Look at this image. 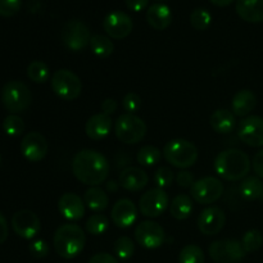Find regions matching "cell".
Listing matches in <instances>:
<instances>
[{
	"instance_id": "30bf717a",
	"label": "cell",
	"mask_w": 263,
	"mask_h": 263,
	"mask_svg": "<svg viewBox=\"0 0 263 263\" xmlns=\"http://www.w3.org/2000/svg\"><path fill=\"white\" fill-rule=\"evenodd\" d=\"M210 256L216 263H239L246 257L241 241L225 239L216 240L210 246Z\"/></svg>"
},
{
	"instance_id": "4fadbf2b",
	"label": "cell",
	"mask_w": 263,
	"mask_h": 263,
	"mask_svg": "<svg viewBox=\"0 0 263 263\" xmlns=\"http://www.w3.org/2000/svg\"><path fill=\"white\" fill-rule=\"evenodd\" d=\"M12 228L20 238L30 240L40 233L41 222L35 212L30 210H21L13 215Z\"/></svg>"
},
{
	"instance_id": "603a6c76",
	"label": "cell",
	"mask_w": 263,
	"mask_h": 263,
	"mask_svg": "<svg viewBox=\"0 0 263 263\" xmlns=\"http://www.w3.org/2000/svg\"><path fill=\"white\" fill-rule=\"evenodd\" d=\"M236 13L246 22H263V0H236Z\"/></svg>"
},
{
	"instance_id": "e0dca14e",
	"label": "cell",
	"mask_w": 263,
	"mask_h": 263,
	"mask_svg": "<svg viewBox=\"0 0 263 263\" xmlns=\"http://www.w3.org/2000/svg\"><path fill=\"white\" fill-rule=\"evenodd\" d=\"M226 222L225 212L220 207H208L198 217V229L207 236L216 235L223 229Z\"/></svg>"
},
{
	"instance_id": "52a82bcc",
	"label": "cell",
	"mask_w": 263,
	"mask_h": 263,
	"mask_svg": "<svg viewBox=\"0 0 263 263\" xmlns=\"http://www.w3.org/2000/svg\"><path fill=\"white\" fill-rule=\"evenodd\" d=\"M51 90L63 100H74L82 91V82L76 73L69 69H59L51 76Z\"/></svg>"
},
{
	"instance_id": "d6a6232c",
	"label": "cell",
	"mask_w": 263,
	"mask_h": 263,
	"mask_svg": "<svg viewBox=\"0 0 263 263\" xmlns=\"http://www.w3.org/2000/svg\"><path fill=\"white\" fill-rule=\"evenodd\" d=\"M113 251L115 254L122 261H127L134 256L135 247H134L133 240L128 236H121L113 244Z\"/></svg>"
},
{
	"instance_id": "d6986e66",
	"label": "cell",
	"mask_w": 263,
	"mask_h": 263,
	"mask_svg": "<svg viewBox=\"0 0 263 263\" xmlns=\"http://www.w3.org/2000/svg\"><path fill=\"white\" fill-rule=\"evenodd\" d=\"M58 210L64 218L69 221H79L85 215V203L74 193H66L59 198Z\"/></svg>"
},
{
	"instance_id": "681fc988",
	"label": "cell",
	"mask_w": 263,
	"mask_h": 263,
	"mask_svg": "<svg viewBox=\"0 0 263 263\" xmlns=\"http://www.w3.org/2000/svg\"><path fill=\"white\" fill-rule=\"evenodd\" d=\"M0 162H2V158H0Z\"/></svg>"
},
{
	"instance_id": "c3c4849f",
	"label": "cell",
	"mask_w": 263,
	"mask_h": 263,
	"mask_svg": "<svg viewBox=\"0 0 263 263\" xmlns=\"http://www.w3.org/2000/svg\"><path fill=\"white\" fill-rule=\"evenodd\" d=\"M212 4L217 5V7H228V5H230L231 3H234L235 0H210Z\"/></svg>"
},
{
	"instance_id": "1f68e13d",
	"label": "cell",
	"mask_w": 263,
	"mask_h": 263,
	"mask_svg": "<svg viewBox=\"0 0 263 263\" xmlns=\"http://www.w3.org/2000/svg\"><path fill=\"white\" fill-rule=\"evenodd\" d=\"M204 261L205 258L202 248L195 244H189L180 252L179 263H204Z\"/></svg>"
},
{
	"instance_id": "d4e9b609",
	"label": "cell",
	"mask_w": 263,
	"mask_h": 263,
	"mask_svg": "<svg viewBox=\"0 0 263 263\" xmlns=\"http://www.w3.org/2000/svg\"><path fill=\"white\" fill-rule=\"evenodd\" d=\"M210 125L216 133L229 134L235 128V115L228 109H217L210 118Z\"/></svg>"
},
{
	"instance_id": "7a4b0ae2",
	"label": "cell",
	"mask_w": 263,
	"mask_h": 263,
	"mask_svg": "<svg viewBox=\"0 0 263 263\" xmlns=\"http://www.w3.org/2000/svg\"><path fill=\"white\" fill-rule=\"evenodd\" d=\"M213 168L222 179L228 181H239L246 179L251 171V161L240 149H226L217 154Z\"/></svg>"
},
{
	"instance_id": "bcb514c9",
	"label": "cell",
	"mask_w": 263,
	"mask_h": 263,
	"mask_svg": "<svg viewBox=\"0 0 263 263\" xmlns=\"http://www.w3.org/2000/svg\"><path fill=\"white\" fill-rule=\"evenodd\" d=\"M149 4V0H126V5L133 12H141Z\"/></svg>"
},
{
	"instance_id": "8d00e7d4",
	"label": "cell",
	"mask_w": 263,
	"mask_h": 263,
	"mask_svg": "<svg viewBox=\"0 0 263 263\" xmlns=\"http://www.w3.org/2000/svg\"><path fill=\"white\" fill-rule=\"evenodd\" d=\"M3 130L9 136H20L25 131V122L17 115H9L3 121Z\"/></svg>"
},
{
	"instance_id": "ba28073f",
	"label": "cell",
	"mask_w": 263,
	"mask_h": 263,
	"mask_svg": "<svg viewBox=\"0 0 263 263\" xmlns=\"http://www.w3.org/2000/svg\"><path fill=\"white\" fill-rule=\"evenodd\" d=\"M61 37L67 49L72 51H81L90 45L91 33L82 21L71 20L62 28Z\"/></svg>"
},
{
	"instance_id": "ab89813d",
	"label": "cell",
	"mask_w": 263,
	"mask_h": 263,
	"mask_svg": "<svg viewBox=\"0 0 263 263\" xmlns=\"http://www.w3.org/2000/svg\"><path fill=\"white\" fill-rule=\"evenodd\" d=\"M22 5V0H0V15L13 17L17 14Z\"/></svg>"
},
{
	"instance_id": "4dcf8cb0",
	"label": "cell",
	"mask_w": 263,
	"mask_h": 263,
	"mask_svg": "<svg viewBox=\"0 0 263 263\" xmlns=\"http://www.w3.org/2000/svg\"><path fill=\"white\" fill-rule=\"evenodd\" d=\"M162 158V152L158 148L153 145H146L139 151V153L136 154V161L138 163H140L141 166L145 167H152L154 164L159 163Z\"/></svg>"
},
{
	"instance_id": "74e56055",
	"label": "cell",
	"mask_w": 263,
	"mask_h": 263,
	"mask_svg": "<svg viewBox=\"0 0 263 263\" xmlns=\"http://www.w3.org/2000/svg\"><path fill=\"white\" fill-rule=\"evenodd\" d=\"M174 172H172V170L168 168V167H161V168H158L153 177L154 182H156V185L159 189H164V187L171 186V184L174 182Z\"/></svg>"
},
{
	"instance_id": "4316f807",
	"label": "cell",
	"mask_w": 263,
	"mask_h": 263,
	"mask_svg": "<svg viewBox=\"0 0 263 263\" xmlns=\"http://www.w3.org/2000/svg\"><path fill=\"white\" fill-rule=\"evenodd\" d=\"M170 212H171L172 217L179 221L189 218L193 212L192 198L186 194L176 195L170 204Z\"/></svg>"
},
{
	"instance_id": "ac0fdd59",
	"label": "cell",
	"mask_w": 263,
	"mask_h": 263,
	"mask_svg": "<svg viewBox=\"0 0 263 263\" xmlns=\"http://www.w3.org/2000/svg\"><path fill=\"white\" fill-rule=\"evenodd\" d=\"M112 221L117 228L127 229L138 218V208L130 199H120L112 208Z\"/></svg>"
},
{
	"instance_id": "277c9868",
	"label": "cell",
	"mask_w": 263,
	"mask_h": 263,
	"mask_svg": "<svg viewBox=\"0 0 263 263\" xmlns=\"http://www.w3.org/2000/svg\"><path fill=\"white\" fill-rule=\"evenodd\" d=\"M163 157L176 168H189L198 159V149L192 141L185 139H174L163 148Z\"/></svg>"
},
{
	"instance_id": "5bb4252c",
	"label": "cell",
	"mask_w": 263,
	"mask_h": 263,
	"mask_svg": "<svg viewBox=\"0 0 263 263\" xmlns=\"http://www.w3.org/2000/svg\"><path fill=\"white\" fill-rule=\"evenodd\" d=\"M238 136L251 148L263 146V118L259 116H248L240 121Z\"/></svg>"
},
{
	"instance_id": "8fae6325",
	"label": "cell",
	"mask_w": 263,
	"mask_h": 263,
	"mask_svg": "<svg viewBox=\"0 0 263 263\" xmlns=\"http://www.w3.org/2000/svg\"><path fill=\"white\" fill-rule=\"evenodd\" d=\"M135 240L146 249H157L163 246L166 233L159 223L154 221H143L135 229Z\"/></svg>"
},
{
	"instance_id": "7bdbcfd3",
	"label": "cell",
	"mask_w": 263,
	"mask_h": 263,
	"mask_svg": "<svg viewBox=\"0 0 263 263\" xmlns=\"http://www.w3.org/2000/svg\"><path fill=\"white\" fill-rule=\"evenodd\" d=\"M252 167H253V171L256 172L257 176L263 179V149L257 152L256 156L253 157Z\"/></svg>"
},
{
	"instance_id": "b9f144b4",
	"label": "cell",
	"mask_w": 263,
	"mask_h": 263,
	"mask_svg": "<svg viewBox=\"0 0 263 263\" xmlns=\"http://www.w3.org/2000/svg\"><path fill=\"white\" fill-rule=\"evenodd\" d=\"M176 182L180 187H184V189H190L193 186V184L195 182L194 175L189 171H181L177 174L176 176Z\"/></svg>"
},
{
	"instance_id": "8992f818",
	"label": "cell",
	"mask_w": 263,
	"mask_h": 263,
	"mask_svg": "<svg viewBox=\"0 0 263 263\" xmlns=\"http://www.w3.org/2000/svg\"><path fill=\"white\" fill-rule=\"evenodd\" d=\"M146 125L140 117L131 113L121 115L115 122V134L123 144H138L145 138Z\"/></svg>"
},
{
	"instance_id": "f35d334b",
	"label": "cell",
	"mask_w": 263,
	"mask_h": 263,
	"mask_svg": "<svg viewBox=\"0 0 263 263\" xmlns=\"http://www.w3.org/2000/svg\"><path fill=\"white\" fill-rule=\"evenodd\" d=\"M122 107L126 113L134 115L135 112H139L141 108V98L135 92H128L122 99Z\"/></svg>"
},
{
	"instance_id": "60d3db41",
	"label": "cell",
	"mask_w": 263,
	"mask_h": 263,
	"mask_svg": "<svg viewBox=\"0 0 263 263\" xmlns=\"http://www.w3.org/2000/svg\"><path fill=\"white\" fill-rule=\"evenodd\" d=\"M30 252L36 258H44L49 253L48 243L45 240H43V239H37V240L32 241L30 244Z\"/></svg>"
},
{
	"instance_id": "d590c367",
	"label": "cell",
	"mask_w": 263,
	"mask_h": 263,
	"mask_svg": "<svg viewBox=\"0 0 263 263\" xmlns=\"http://www.w3.org/2000/svg\"><path fill=\"white\" fill-rule=\"evenodd\" d=\"M108 228H109V220L100 213L91 216L86 222V230L91 235H102L108 230Z\"/></svg>"
},
{
	"instance_id": "44dd1931",
	"label": "cell",
	"mask_w": 263,
	"mask_h": 263,
	"mask_svg": "<svg viewBox=\"0 0 263 263\" xmlns=\"http://www.w3.org/2000/svg\"><path fill=\"white\" fill-rule=\"evenodd\" d=\"M112 122L113 121L110 116L104 115V113H98V115L91 116L87 120L86 126H85L86 135L91 140H102L109 135L113 126Z\"/></svg>"
},
{
	"instance_id": "f6af8a7d",
	"label": "cell",
	"mask_w": 263,
	"mask_h": 263,
	"mask_svg": "<svg viewBox=\"0 0 263 263\" xmlns=\"http://www.w3.org/2000/svg\"><path fill=\"white\" fill-rule=\"evenodd\" d=\"M116 110H117V102H116L115 99H112V98H107V99L103 100L102 113L110 116V115H113Z\"/></svg>"
},
{
	"instance_id": "ee69618b",
	"label": "cell",
	"mask_w": 263,
	"mask_h": 263,
	"mask_svg": "<svg viewBox=\"0 0 263 263\" xmlns=\"http://www.w3.org/2000/svg\"><path fill=\"white\" fill-rule=\"evenodd\" d=\"M89 263H118L117 259L109 253H97L90 258Z\"/></svg>"
},
{
	"instance_id": "cb8c5ba5",
	"label": "cell",
	"mask_w": 263,
	"mask_h": 263,
	"mask_svg": "<svg viewBox=\"0 0 263 263\" xmlns=\"http://www.w3.org/2000/svg\"><path fill=\"white\" fill-rule=\"evenodd\" d=\"M257 105V97L251 90H240L236 92L231 103V112L238 117H246L253 112Z\"/></svg>"
},
{
	"instance_id": "ffe728a7",
	"label": "cell",
	"mask_w": 263,
	"mask_h": 263,
	"mask_svg": "<svg viewBox=\"0 0 263 263\" xmlns=\"http://www.w3.org/2000/svg\"><path fill=\"white\" fill-rule=\"evenodd\" d=\"M148 174L139 167H127L118 177L121 186L128 192H140L148 185Z\"/></svg>"
},
{
	"instance_id": "e575fe53",
	"label": "cell",
	"mask_w": 263,
	"mask_h": 263,
	"mask_svg": "<svg viewBox=\"0 0 263 263\" xmlns=\"http://www.w3.org/2000/svg\"><path fill=\"white\" fill-rule=\"evenodd\" d=\"M263 244V236L256 229L248 230L244 234L243 239H241V246H243L246 253H253V252L258 251Z\"/></svg>"
},
{
	"instance_id": "f1b7e54d",
	"label": "cell",
	"mask_w": 263,
	"mask_h": 263,
	"mask_svg": "<svg viewBox=\"0 0 263 263\" xmlns=\"http://www.w3.org/2000/svg\"><path fill=\"white\" fill-rule=\"evenodd\" d=\"M90 48L98 58H108L109 55H112L115 45L107 36L94 35L91 36V40H90Z\"/></svg>"
},
{
	"instance_id": "7c38bea8",
	"label": "cell",
	"mask_w": 263,
	"mask_h": 263,
	"mask_svg": "<svg viewBox=\"0 0 263 263\" xmlns=\"http://www.w3.org/2000/svg\"><path fill=\"white\" fill-rule=\"evenodd\" d=\"M168 204L170 199L166 192L163 189L156 187L143 194V197L139 200V211L145 217L156 218L167 210Z\"/></svg>"
},
{
	"instance_id": "836d02e7",
	"label": "cell",
	"mask_w": 263,
	"mask_h": 263,
	"mask_svg": "<svg viewBox=\"0 0 263 263\" xmlns=\"http://www.w3.org/2000/svg\"><path fill=\"white\" fill-rule=\"evenodd\" d=\"M190 23L198 31H205L212 23V15L204 8H197L190 14Z\"/></svg>"
},
{
	"instance_id": "83f0119b",
	"label": "cell",
	"mask_w": 263,
	"mask_h": 263,
	"mask_svg": "<svg viewBox=\"0 0 263 263\" xmlns=\"http://www.w3.org/2000/svg\"><path fill=\"white\" fill-rule=\"evenodd\" d=\"M240 195L247 200H256L263 194V182L256 176H248L241 181Z\"/></svg>"
},
{
	"instance_id": "7402d4cb",
	"label": "cell",
	"mask_w": 263,
	"mask_h": 263,
	"mask_svg": "<svg viewBox=\"0 0 263 263\" xmlns=\"http://www.w3.org/2000/svg\"><path fill=\"white\" fill-rule=\"evenodd\" d=\"M146 21L149 25L157 31H163L171 25L172 22V12L170 7L161 4V3H156V4L151 5L146 12Z\"/></svg>"
},
{
	"instance_id": "7dc6e473",
	"label": "cell",
	"mask_w": 263,
	"mask_h": 263,
	"mask_svg": "<svg viewBox=\"0 0 263 263\" xmlns=\"http://www.w3.org/2000/svg\"><path fill=\"white\" fill-rule=\"evenodd\" d=\"M8 238V223L4 216L0 213V244L4 243Z\"/></svg>"
},
{
	"instance_id": "6da1fadb",
	"label": "cell",
	"mask_w": 263,
	"mask_h": 263,
	"mask_svg": "<svg viewBox=\"0 0 263 263\" xmlns=\"http://www.w3.org/2000/svg\"><path fill=\"white\" fill-rule=\"evenodd\" d=\"M72 172L82 184L98 186L107 180L109 175V163L99 152L84 149L74 154Z\"/></svg>"
},
{
	"instance_id": "9a60e30c",
	"label": "cell",
	"mask_w": 263,
	"mask_h": 263,
	"mask_svg": "<svg viewBox=\"0 0 263 263\" xmlns=\"http://www.w3.org/2000/svg\"><path fill=\"white\" fill-rule=\"evenodd\" d=\"M103 28L109 37L122 40L133 32L134 23L130 15L126 13L112 12L103 21Z\"/></svg>"
},
{
	"instance_id": "3957f363",
	"label": "cell",
	"mask_w": 263,
	"mask_h": 263,
	"mask_svg": "<svg viewBox=\"0 0 263 263\" xmlns=\"http://www.w3.org/2000/svg\"><path fill=\"white\" fill-rule=\"evenodd\" d=\"M86 236L84 230L74 223H66L57 229L54 234V249L62 258L72 259L84 251Z\"/></svg>"
},
{
	"instance_id": "9c48e42d",
	"label": "cell",
	"mask_w": 263,
	"mask_h": 263,
	"mask_svg": "<svg viewBox=\"0 0 263 263\" xmlns=\"http://www.w3.org/2000/svg\"><path fill=\"white\" fill-rule=\"evenodd\" d=\"M223 192H225V186L222 181L212 176L198 180L190 187L192 198L199 204H212L217 202L222 197Z\"/></svg>"
},
{
	"instance_id": "5b68a950",
	"label": "cell",
	"mask_w": 263,
	"mask_h": 263,
	"mask_svg": "<svg viewBox=\"0 0 263 263\" xmlns=\"http://www.w3.org/2000/svg\"><path fill=\"white\" fill-rule=\"evenodd\" d=\"M32 102V95L27 85L22 81H9L2 89V103L12 115L25 112Z\"/></svg>"
},
{
	"instance_id": "2e32d148",
	"label": "cell",
	"mask_w": 263,
	"mask_h": 263,
	"mask_svg": "<svg viewBox=\"0 0 263 263\" xmlns=\"http://www.w3.org/2000/svg\"><path fill=\"white\" fill-rule=\"evenodd\" d=\"M48 148L46 139L36 131L26 134L21 141V153L30 162H40L41 159L45 158Z\"/></svg>"
},
{
	"instance_id": "484cf974",
	"label": "cell",
	"mask_w": 263,
	"mask_h": 263,
	"mask_svg": "<svg viewBox=\"0 0 263 263\" xmlns=\"http://www.w3.org/2000/svg\"><path fill=\"white\" fill-rule=\"evenodd\" d=\"M84 203L94 212H103L109 204V197L102 187L91 186L85 192Z\"/></svg>"
},
{
	"instance_id": "f546056e",
	"label": "cell",
	"mask_w": 263,
	"mask_h": 263,
	"mask_svg": "<svg viewBox=\"0 0 263 263\" xmlns=\"http://www.w3.org/2000/svg\"><path fill=\"white\" fill-rule=\"evenodd\" d=\"M27 76L36 84H44L50 77V69L48 64L41 61H33L27 67Z\"/></svg>"
}]
</instances>
